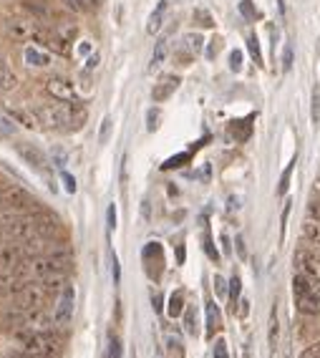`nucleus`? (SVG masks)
Returning <instances> with one entry per match:
<instances>
[{
	"instance_id": "29",
	"label": "nucleus",
	"mask_w": 320,
	"mask_h": 358,
	"mask_svg": "<svg viewBox=\"0 0 320 358\" xmlns=\"http://www.w3.org/2000/svg\"><path fill=\"white\" fill-rule=\"evenodd\" d=\"M109 131H112V119H104V124H101V134H98V142H101V144L109 142Z\"/></svg>"
},
{
	"instance_id": "11",
	"label": "nucleus",
	"mask_w": 320,
	"mask_h": 358,
	"mask_svg": "<svg viewBox=\"0 0 320 358\" xmlns=\"http://www.w3.org/2000/svg\"><path fill=\"white\" fill-rule=\"evenodd\" d=\"M167 8H169L167 0H159L157 10H154V13L149 15V23H146V33H149V35L159 33V31H161V26H164V13H167Z\"/></svg>"
},
{
	"instance_id": "13",
	"label": "nucleus",
	"mask_w": 320,
	"mask_h": 358,
	"mask_svg": "<svg viewBox=\"0 0 320 358\" xmlns=\"http://www.w3.org/2000/svg\"><path fill=\"white\" fill-rule=\"evenodd\" d=\"M300 313L305 316H320V296H295Z\"/></svg>"
},
{
	"instance_id": "7",
	"label": "nucleus",
	"mask_w": 320,
	"mask_h": 358,
	"mask_svg": "<svg viewBox=\"0 0 320 358\" xmlns=\"http://www.w3.org/2000/svg\"><path fill=\"white\" fill-rule=\"evenodd\" d=\"M292 290L295 296H320V275H310V273H295L292 278Z\"/></svg>"
},
{
	"instance_id": "15",
	"label": "nucleus",
	"mask_w": 320,
	"mask_h": 358,
	"mask_svg": "<svg viewBox=\"0 0 320 358\" xmlns=\"http://www.w3.org/2000/svg\"><path fill=\"white\" fill-rule=\"evenodd\" d=\"M10 117L18 121V124H23L26 129H33V126H38V117H35V111H26V109H10Z\"/></svg>"
},
{
	"instance_id": "41",
	"label": "nucleus",
	"mask_w": 320,
	"mask_h": 358,
	"mask_svg": "<svg viewBox=\"0 0 320 358\" xmlns=\"http://www.w3.org/2000/svg\"><path fill=\"white\" fill-rule=\"evenodd\" d=\"M114 282H118V278H121V273H118V260H116V255H114Z\"/></svg>"
},
{
	"instance_id": "35",
	"label": "nucleus",
	"mask_w": 320,
	"mask_h": 358,
	"mask_svg": "<svg viewBox=\"0 0 320 358\" xmlns=\"http://www.w3.org/2000/svg\"><path fill=\"white\" fill-rule=\"evenodd\" d=\"M215 293L220 298H224V278L222 275H215Z\"/></svg>"
},
{
	"instance_id": "1",
	"label": "nucleus",
	"mask_w": 320,
	"mask_h": 358,
	"mask_svg": "<svg viewBox=\"0 0 320 358\" xmlns=\"http://www.w3.org/2000/svg\"><path fill=\"white\" fill-rule=\"evenodd\" d=\"M3 230H6L15 242H21V245L23 242H33L41 237V235L35 232V222L30 214H13V217H6Z\"/></svg>"
},
{
	"instance_id": "40",
	"label": "nucleus",
	"mask_w": 320,
	"mask_h": 358,
	"mask_svg": "<svg viewBox=\"0 0 320 358\" xmlns=\"http://www.w3.org/2000/svg\"><path fill=\"white\" fill-rule=\"evenodd\" d=\"M157 119H159V114H157V111H149V131L157 129Z\"/></svg>"
},
{
	"instance_id": "33",
	"label": "nucleus",
	"mask_w": 320,
	"mask_h": 358,
	"mask_svg": "<svg viewBox=\"0 0 320 358\" xmlns=\"http://www.w3.org/2000/svg\"><path fill=\"white\" fill-rule=\"evenodd\" d=\"M63 185H66V192H71V194L76 192V179L71 177V174L63 172Z\"/></svg>"
},
{
	"instance_id": "24",
	"label": "nucleus",
	"mask_w": 320,
	"mask_h": 358,
	"mask_svg": "<svg viewBox=\"0 0 320 358\" xmlns=\"http://www.w3.org/2000/svg\"><path fill=\"white\" fill-rule=\"evenodd\" d=\"M66 10H71V13H84L86 10V3L84 0H58Z\"/></svg>"
},
{
	"instance_id": "32",
	"label": "nucleus",
	"mask_w": 320,
	"mask_h": 358,
	"mask_svg": "<svg viewBox=\"0 0 320 358\" xmlns=\"http://www.w3.org/2000/svg\"><path fill=\"white\" fill-rule=\"evenodd\" d=\"M230 285H232V288H230V300H232V303H235V300H237V296H240V278H232V280H230Z\"/></svg>"
},
{
	"instance_id": "5",
	"label": "nucleus",
	"mask_w": 320,
	"mask_h": 358,
	"mask_svg": "<svg viewBox=\"0 0 320 358\" xmlns=\"http://www.w3.org/2000/svg\"><path fill=\"white\" fill-rule=\"evenodd\" d=\"M15 152L21 154V159L26 164L35 167L38 172H46V169H48V157H46V152H41L38 146L28 144V142H21V144H15Z\"/></svg>"
},
{
	"instance_id": "38",
	"label": "nucleus",
	"mask_w": 320,
	"mask_h": 358,
	"mask_svg": "<svg viewBox=\"0 0 320 358\" xmlns=\"http://www.w3.org/2000/svg\"><path fill=\"white\" fill-rule=\"evenodd\" d=\"M240 61H242V53L235 51V53L230 56V63H232V69H235V71H240Z\"/></svg>"
},
{
	"instance_id": "2",
	"label": "nucleus",
	"mask_w": 320,
	"mask_h": 358,
	"mask_svg": "<svg viewBox=\"0 0 320 358\" xmlns=\"http://www.w3.org/2000/svg\"><path fill=\"white\" fill-rule=\"evenodd\" d=\"M6 200H8V210L13 214H30V212H43L41 207H38V202L30 197L26 189H21V187H6Z\"/></svg>"
},
{
	"instance_id": "26",
	"label": "nucleus",
	"mask_w": 320,
	"mask_h": 358,
	"mask_svg": "<svg viewBox=\"0 0 320 358\" xmlns=\"http://www.w3.org/2000/svg\"><path fill=\"white\" fill-rule=\"evenodd\" d=\"M106 358H121V341L112 336L109 341V351H106Z\"/></svg>"
},
{
	"instance_id": "21",
	"label": "nucleus",
	"mask_w": 320,
	"mask_h": 358,
	"mask_svg": "<svg viewBox=\"0 0 320 358\" xmlns=\"http://www.w3.org/2000/svg\"><path fill=\"white\" fill-rule=\"evenodd\" d=\"M56 33L61 35L63 41H73V38H76V26H69V23H58L56 26Z\"/></svg>"
},
{
	"instance_id": "31",
	"label": "nucleus",
	"mask_w": 320,
	"mask_h": 358,
	"mask_svg": "<svg viewBox=\"0 0 320 358\" xmlns=\"http://www.w3.org/2000/svg\"><path fill=\"white\" fill-rule=\"evenodd\" d=\"M215 358H230V353H227V343H224V341H217L215 343Z\"/></svg>"
},
{
	"instance_id": "36",
	"label": "nucleus",
	"mask_w": 320,
	"mask_h": 358,
	"mask_svg": "<svg viewBox=\"0 0 320 358\" xmlns=\"http://www.w3.org/2000/svg\"><path fill=\"white\" fill-rule=\"evenodd\" d=\"M8 200H6V187H0V214H8Z\"/></svg>"
},
{
	"instance_id": "42",
	"label": "nucleus",
	"mask_w": 320,
	"mask_h": 358,
	"mask_svg": "<svg viewBox=\"0 0 320 358\" xmlns=\"http://www.w3.org/2000/svg\"><path fill=\"white\" fill-rule=\"evenodd\" d=\"M96 66H98V53H94L89 58V69H96Z\"/></svg>"
},
{
	"instance_id": "30",
	"label": "nucleus",
	"mask_w": 320,
	"mask_h": 358,
	"mask_svg": "<svg viewBox=\"0 0 320 358\" xmlns=\"http://www.w3.org/2000/svg\"><path fill=\"white\" fill-rule=\"evenodd\" d=\"M300 358H320V343H313V346H308L305 351L300 353Z\"/></svg>"
},
{
	"instance_id": "14",
	"label": "nucleus",
	"mask_w": 320,
	"mask_h": 358,
	"mask_svg": "<svg viewBox=\"0 0 320 358\" xmlns=\"http://www.w3.org/2000/svg\"><path fill=\"white\" fill-rule=\"evenodd\" d=\"M167 56H169V41H167V38H161V41H157V46H154L152 61H149V71L159 69L161 63L167 61Z\"/></svg>"
},
{
	"instance_id": "19",
	"label": "nucleus",
	"mask_w": 320,
	"mask_h": 358,
	"mask_svg": "<svg viewBox=\"0 0 320 358\" xmlns=\"http://www.w3.org/2000/svg\"><path fill=\"white\" fill-rule=\"evenodd\" d=\"M207 325H209V328H207L209 336H212V333L220 328V310H217V305L212 303V300L207 303Z\"/></svg>"
},
{
	"instance_id": "3",
	"label": "nucleus",
	"mask_w": 320,
	"mask_h": 358,
	"mask_svg": "<svg viewBox=\"0 0 320 358\" xmlns=\"http://www.w3.org/2000/svg\"><path fill=\"white\" fill-rule=\"evenodd\" d=\"M73 303H76V290L66 285L61 290V298H58L56 308H53V323L58 328H66L71 323V318H73Z\"/></svg>"
},
{
	"instance_id": "9",
	"label": "nucleus",
	"mask_w": 320,
	"mask_h": 358,
	"mask_svg": "<svg viewBox=\"0 0 320 358\" xmlns=\"http://www.w3.org/2000/svg\"><path fill=\"white\" fill-rule=\"evenodd\" d=\"M295 270L300 273H310V275H320V260L310 253V250L300 248L295 253Z\"/></svg>"
},
{
	"instance_id": "37",
	"label": "nucleus",
	"mask_w": 320,
	"mask_h": 358,
	"mask_svg": "<svg viewBox=\"0 0 320 358\" xmlns=\"http://www.w3.org/2000/svg\"><path fill=\"white\" fill-rule=\"evenodd\" d=\"M250 51H252V56H255V61H263V58H260V49H258V38H255V35H250Z\"/></svg>"
},
{
	"instance_id": "10",
	"label": "nucleus",
	"mask_w": 320,
	"mask_h": 358,
	"mask_svg": "<svg viewBox=\"0 0 320 358\" xmlns=\"http://www.w3.org/2000/svg\"><path fill=\"white\" fill-rule=\"evenodd\" d=\"M177 89H179V76H164V78H161V81L152 89V99H154L157 103L167 101V99L172 96V94H175Z\"/></svg>"
},
{
	"instance_id": "25",
	"label": "nucleus",
	"mask_w": 320,
	"mask_h": 358,
	"mask_svg": "<svg viewBox=\"0 0 320 358\" xmlns=\"http://www.w3.org/2000/svg\"><path fill=\"white\" fill-rule=\"evenodd\" d=\"M195 21H199V26H204V28H212V26H215L212 15H209L207 10H202V8H197V10H195Z\"/></svg>"
},
{
	"instance_id": "12",
	"label": "nucleus",
	"mask_w": 320,
	"mask_h": 358,
	"mask_svg": "<svg viewBox=\"0 0 320 358\" xmlns=\"http://www.w3.org/2000/svg\"><path fill=\"white\" fill-rule=\"evenodd\" d=\"M267 343H270V351H275L280 346V313H278V303L272 305L270 310V328H267Z\"/></svg>"
},
{
	"instance_id": "39",
	"label": "nucleus",
	"mask_w": 320,
	"mask_h": 358,
	"mask_svg": "<svg viewBox=\"0 0 320 358\" xmlns=\"http://www.w3.org/2000/svg\"><path fill=\"white\" fill-rule=\"evenodd\" d=\"M310 217H313V220H320V200L310 205Z\"/></svg>"
},
{
	"instance_id": "22",
	"label": "nucleus",
	"mask_w": 320,
	"mask_h": 358,
	"mask_svg": "<svg viewBox=\"0 0 320 358\" xmlns=\"http://www.w3.org/2000/svg\"><path fill=\"white\" fill-rule=\"evenodd\" d=\"M181 298H184V293L177 290L175 296H172V300H169V316H172V318L181 316Z\"/></svg>"
},
{
	"instance_id": "8",
	"label": "nucleus",
	"mask_w": 320,
	"mask_h": 358,
	"mask_svg": "<svg viewBox=\"0 0 320 358\" xmlns=\"http://www.w3.org/2000/svg\"><path fill=\"white\" fill-rule=\"evenodd\" d=\"M33 222H35V232L41 235L43 240L46 237H56V235H61V222H58V217H53V214L48 212H38L33 214Z\"/></svg>"
},
{
	"instance_id": "20",
	"label": "nucleus",
	"mask_w": 320,
	"mask_h": 358,
	"mask_svg": "<svg viewBox=\"0 0 320 358\" xmlns=\"http://www.w3.org/2000/svg\"><path fill=\"white\" fill-rule=\"evenodd\" d=\"M202 43H204V38L199 33H187V35H184V49L192 51V53H199V51H202Z\"/></svg>"
},
{
	"instance_id": "17",
	"label": "nucleus",
	"mask_w": 320,
	"mask_h": 358,
	"mask_svg": "<svg viewBox=\"0 0 320 358\" xmlns=\"http://www.w3.org/2000/svg\"><path fill=\"white\" fill-rule=\"evenodd\" d=\"M303 235H305V240L310 245H318L320 248V220H308L303 225Z\"/></svg>"
},
{
	"instance_id": "6",
	"label": "nucleus",
	"mask_w": 320,
	"mask_h": 358,
	"mask_svg": "<svg viewBox=\"0 0 320 358\" xmlns=\"http://www.w3.org/2000/svg\"><path fill=\"white\" fill-rule=\"evenodd\" d=\"M8 33L18 38V41H28V38H38L41 28L35 26V21H26V18H8Z\"/></svg>"
},
{
	"instance_id": "34",
	"label": "nucleus",
	"mask_w": 320,
	"mask_h": 358,
	"mask_svg": "<svg viewBox=\"0 0 320 358\" xmlns=\"http://www.w3.org/2000/svg\"><path fill=\"white\" fill-rule=\"evenodd\" d=\"M106 220H109V230L116 228V207L109 205V212H106Z\"/></svg>"
},
{
	"instance_id": "27",
	"label": "nucleus",
	"mask_w": 320,
	"mask_h": 358,
	"mask_svg": "<svg viewBox=\"0 0 320 358\" xmlns=\"http://www.w3.org/2000/svg\"><path fill=\"white\" fill-rule=\"evenodd\" d=\"M15 131V126H13V121L10 119H6V117H0V139H6V137H10Z\"/></svg>"
},
{
	"instance_id": "4",
	"label": "nucleus",
	"mask_w": 320,
	"mask_h": 358,
	"mask_svg": "<svg viewBox=\"0 0 320 358\" xmlns=\"http://www.w3.org/2000/svg\"><path fill=\"white\" fill-rule=\"evenodd\" d=\"M46 91H48L56 101H63V103L76 101V89H73V83L63 76H51L48 81H46Z\"/></svg>"
},
{
	"instance_id": "18",
	"label": "nucleus",
	"mask_w": 320,
	"mask_h": 358,
	"mask_svg": "<svg viewBox=\"0 0 320 358\" xmlns=\"http://www.w3.org/2000/svg\"><path fill=\"white\" fill-rule=\"evenodd\" d=\"M26 63L28 66H38V69H43V66H48L51 58L46 53H41L38 49H26Z\"/></svg>"
},
{
	"instance_id": "28",
	"label": "nucleus",
	"mask_w": 320,
	"mask_h": 358,
	"mask_svg": "<svg viewBox=\"0 0 320 358\" xmlns=\"http://www.w3.org/2000/svg\"><path fill=\"white\" fill-rule=\"evenodd\" d=\"M320 121V86L313 89V124Z\"/></svg>"
},
{
	"instance_id": "16",
	"label": "nucleus",
	"mask_w": 320,
	"mask_h": 358,
	"mask_svg": "<svg viewBox=\"0 0 320 358\" xmlns=\"http://www.w3.org/2000/svg\"><path fill=\"white\" fill-rule=\"evenodd\" d=\"M18 86V78L10 69H8L6 63L0 61V91H13Z\"/></svg>"
},
{
	"instance_id": "23",
	"label": "nucleus",
	"mask_w": 320,
	"mask_h": 358,
	"mask_svg": "<svg viewBox=\"0 0 320 358\" xmlns=\"http://www.w3.org/2000/svg\"><path fill=\"white\" fill-rule=\"evenodd\" d=\"M184 328H187L189 336H197V313H195V308H187V316H184Z\"/></svg>"
}]
</instances>
